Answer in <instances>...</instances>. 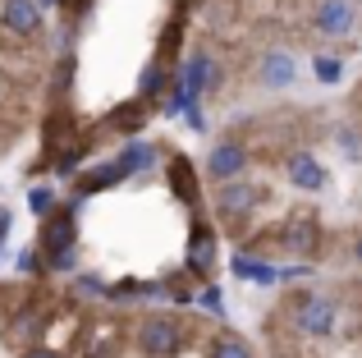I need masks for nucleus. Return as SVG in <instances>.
<instances>
[{"label": "nucleus", "mask_w": 362, "mask_h": 358, "mask_svg": "<svg viewBox=\"0 0 362 358\" xmlns=\"http://www.w3.org/2000/svg\"><path fill=\"white\" fill-rule=\"evenodd\" d=\"M184 340H188L184 322L170 317V313H151V317H142V326H138V350L147 358H175L184 350Z\"/></svg>", "instance_id": "obj_1"}, {"label": "nucleus", "mask_w": 362, "mask_h": 358, "mask_svg": "<svg viewBox=\"0 0 362 358\" xmlns=\"http://www.w3.org/2000/svg\"><path fill=\"white\" fill-rule=\"evenodd\" d=\"M293 326H298L303 335H312V340H326L330 331H335V299L326 294H308L293 304Z\"/></svg>", "instance_id": "obj_2"}, {"label": "nucleus", "mask_w": 362, "mask_h": 358, "mask_svg": "<svg viewBox=\"0 0 362 358\" xmlns=\"http://www.w3.org/2000/svg\"><path fill=\"white\" fill-rule=\"evenodd\" d=\"M257 202H262V188L243 184V179H230V184H221V193H216V212H221L225 221H243Z\"/></svg>", "instance_id": "obj_3"}, {"label": "nucleus", "mask_w": 362, "mask_h": 358, "mask_svg": "<svg viewBox=\"0 0 362 358\" xmlns=\"http://www.w3.org/2000/svg\"><path fill=\"white\" fill-rule=\"evenodd\" d=\"M0 28L14 37H33L42 28V5L37 0H5L0 5Z\"/></svg>", "instance_id": "obj_4"}, {"label": "nucleus", "mask_w": 362, "mask_h": 358, "mask_svg": "<svg viewBox=\"0 0 362 358\" xmlns=\"http://www.w3.org/2000/svg\"><path fill=\"white\" fill-rule=\"evenodd\" d=\"M284 175H289V184L303 188V193H321V188H326V166L312 152H293L289 161H284Z\"/></svg>", "instance_id": "obj_5"}, {"label": "nucleus", "mask_w": 362, "mask_h": 358, "mask_svg": "<svg viewBox=\"0 0 362 358\" xmlns=\"http://www.w3.org/2000/svg\"><path fill=\"white\" fill-rule=\"evenodd\" d=\"M243 166H247L243 143H216V147H211V156H206V175L221 179V184L239 179V175H243Z\"/></svg>", "instance_id": "obj_6"}, {"label": "nucleus", "mask_w": 362, "mask_h": 358, "mask_svg": "<svg viewBox=\"0 0 362 358\" xmlns=\"http://www.w3.org/2000/svg\"><path fill=\"white\" fill-rule=\"evenodd\" d=\"M74 239H78V230H74V212H55L51 221L42 225V253H46V258L74 253Z\"/></svg>", "instance_id": "obj_7"}, {"label": "nucleus", "mask_w": 362, "mask_h": 358, "mask_svg": "<svg viewBox=\"0 0 362 358\" xmlns=\"http://www.w3.org/2000/svg\"><path fill=\"white\" fill-rule=\"evenodd\" d=\"M354 0H321L317 5V14H312V23H317V33H326V37H344L349 28H354Z\"/></svg>", "instance_id": "obj_8"}, {"label": "nucleus", "mask_w": 362, "mask_h": 358, "mask_svg": "<svg viewBox=\"0 0 362 358\" xmlns=\"http://www.w3.org/2000/svg\"><path fill=\"white\" fill-rule=\"evenodd\" d=\"M257 79H262V88H289V83L298 79V64H293V55L271 51V55H262V69H257Z\"/></svg>", "instance_id": "obj_9"}, {"label": "nucleus", "mask_w": 362, "mask_h": 358, "mask_svg": "<svg viewBox=\"0 0 362 358\" xmlns=\"http://www.w3.org/2000/svg\"><path fill=\"white\" fill-rule=\"evenodd\" d=\"M216 262V234L206 230V225H197L193 239H188V267L193 271H206Z\"/></svg>", "instance_id": "obj_10"}, {"label": "nucleus", "mask_w": 362, "mask_h": 358, "mask_svg": "<svg viewBox=\"0 0 362 358\" xmlns=\"http://www.w3.org/2000/svg\"><path fill=\"white\" fill-rule=\"evenodd\" d=\"M234 276H239V280H257V285H275V280H280V271H275L271 262H262V258H247V253H239V258H234Z\"/></svg>", "instance_id": "obj_11"}, {"label": "nucleus", "mask_w": 362, "mask_h": 358, "mask_svg": "<svg viewBox=\"0 0 362 358\" xmlns=\"http://www.w3.org/2000/svg\"><path fill=\"white\" fill-rule=\"evenodd\" d=\"M206 358H252V350H247V340H243V335L221 331V335L211 340V350H206Z\"/></svg>", "instance_id": "obj_12"}, {"label": "nucleus", "mask_w": 362, "mask_h": 358, "mask_svg": "<svg viewBox=\"0 0 362 358\" xmlns=\"http://www.w3.org/2000/svg\"><path fill=\"white\" fill-rule=\"evenodd\" d=\"M284 248L312 253V248H317V225H312V221H293L289 230H284Z\"/></svg>", "instance_id": "obj_13"}, {"label": "nucleus", "mask_w": 362, "mask_h": 358, "mask_svg": "<svg viewBox=\"0 0 362 358\" xmlns=\"http://www.w3.org/2000/svg\"><path fill=\"white\" fill-rule=\"evenodd\" d=\"M115 179H124V166H101V171H92V175H83L78 179V193H97V188H106V184H115Z\"/></svg>", "instance_id": "obj_14"}, {"label": "nucleus", "mask_w": 362, "mask_h": 358, "mask_svg": "<svg viewBox=\"0 0 362 358\" xmlns=\"http://www.w3.org/2000/svg\"><path fill=\"white\" fill-rule=\"evenodd\" d=\"M28 207H33L37 216H55V207H60V197H55L51 184H37L33 193H28Z\"/></svg>", "instance_id": "obj_15"}, {"label": "nucleus", "mask_w": 362, "mask_h": 358, "mask_svg": "<svg viewBox=\"0 0 362 358\" xmlns=\"http://www.w3.org/2000/svg\"><path fill=\"white\" fill-rule=\"evenodd\" d=\"M312 74H317L321 83H339L344 79V64H339L335 55H317V60H312Z\"/></svg>", "instance_id": "obj_16"}, {"label": "nucleus", "mask_w": 362, "mask_h": 358, "mask_svg": "<svg viewBox=\"0 0 362 358\" xmlns=\"http://www.w3.org/2000/svg\"><path fill=\"white\" fill-rule=\"evenodd\" d=\"M170 179H175V188H179V197H188V202H193L197 197V184H193V171H188L184 161H175L170 166Z\"/></svg>", "instance_id": "obj_17"}, {"label": "nucleus", "mask_w": 362, "mask_h": 358, "mask_svg": "<svg viewBox=\"0 0 362 358\" xmlns=\"http://www.w3.org/2000/svg\"><path fill=\"white\" fill-rule=\"evenodd\" d=\"M151 156H156V152H151L147 143H133L129 152H124V161H119V166H124V175H129V171H142V166H147Z\"/></svg>", "instance_id": "obj_18"}, {"label": "nucleus", "mask_w": 362, "mask_h": 358, "mask_svg": "<svg viewBox=\"0 0 362 358\" xmlns=\"http://www.w3.org/2000/svg\"><path fill=\"white\" fill-rule=\"evenodd\" d=\"M160 88H165V83H160V69H147V74H142V97H156Z\"/></svg>", "instance_id": "obj_19"}, {"label": "nucleus", "mask_w": 362, "mask_h": 358, "mask_svg": "<svg viewBox=\"0 0 362 358\" xmlns=\"http://www.w3.org/2000/svg\"><path fill=\"white\" fill-rule=\"evenodd\" d=\"M339 147H344V152H349V161H354V156L362 152V138H358V134H349V129H339Z\"/></svg>", "instance_id": "obj_20"}, {"label": "nucleus", "mask_w": 362, "mask_h": 358, "mask_svg": "<svg viewBox=\"0 0 362 358\" xmlns=\"http://www.w3.org/2000/svg\"><path fill=\"white\" fill-rule=\"evenodd\" d=\"M202 308H211V313H221V289H206V294H202Z\"/></svg>", "instance_id": "obj_21"}, {"label": "nucleus", "mask_w": 362, "mask_h": 358, "mask_svg": "<svg viewBox=\"0 0 362 358\" xmlns=\"http://www.w3.org/2000/svg\"><path fill=\"white\" fill-rule=\"evenodd\" d=\"M18 358H64V354H55V350H23Z\"/></svg>", "instance_id": "obj_22"}, {"label": "nucleus", "mask_w": 362, "mask_h": 358, "mask_svg": "<svg viewBox=\"0 0 362 358\" xmlns=\"http://www.w3.org/2000/svg\"><path fill=\"white\" fill-rule=\"evenodd\" d=\"M69 262H74V253H60V258H51V267L55 271H69Z\"/></svg>", "instance_id": "obj_23"}, {"label": "nucleus", "mask_w": 362, "mask_h": 358, "mask_svg": "<svg viewBox=\"0 0 362 358\" xmlns=\"http://www.w3.org/2000/svg\"><path fill=\"white\" fill-rule=\"evenodd\" d=\"M354 258H358V267H362V234L354 239Z\"/></svg>", "instance_id": "obj_24"}]
</instances>
